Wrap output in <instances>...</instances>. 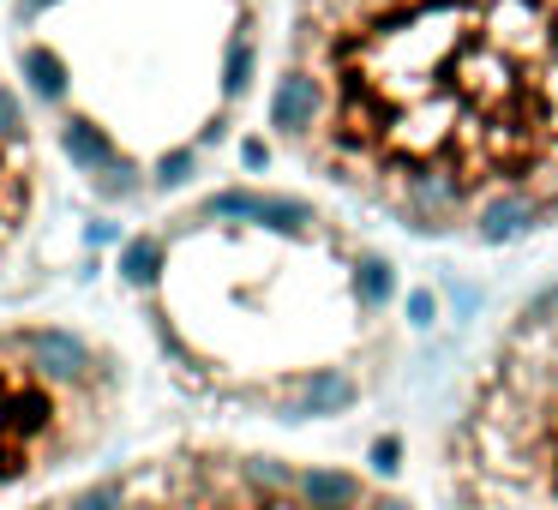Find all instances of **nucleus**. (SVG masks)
<instances>
[{"instance_id": "nucleus-8", "label": "nucleus", "mask_w": 558, "mask_h": 510, "mask_svg": "<svg viewBox=\"0 0 558 510\" xmlns=\"http://www.w3.org/2000/svg\"><path fill=\"white\" fill-rule=\"evenodd\" d=\"M294 462L282 457H241V481L253 486L258 498H294Z\"/></svg>"}, {"instance_id": "nucleus-3", "label": "nucleus", "mask_w": 558, "mask_h": 510, "mask_svg": "<svg viewBox=\"0 0 558 510\" xmlns=\"http://www.w3.org/2000/svg\"><path fill=\"white\" fill-rule=\"evenodd\" d=\"M366 498H373L366 474L337 469V462H306V469L294 474V505L301 510H361Z\"/></svg>"}, {"instance_id": "nucleus-5", "label": "nucleus", "mask_w": 558, "mask_h": 510, "mask_svg": "<svg viewBox=\"0 0 558 510\" xmlns=\"http://www.w3.org/2000/svg\"><path fill=\"white\" fill-rule=\"evenodd\" d=\"M534 222H541V205L522 198V193H505V198H493V205L481 210L474 234H481L486 246H510V241H522V234H534Z\"/></svg>"}, {"instance_id": "nucleus-11", "label": "nucleus", "mask_w": 558, "mask_h": 510, "mask_svg": "<svg viewBox=\"0 0 558 510\" xmlns=\"http://www.w3.org/2000/svg\"><path fill=\"white\" fill-rule=\"evenodd\" d=\"M438 318H445V301H438V289H409V301H402V325H409L414 337H433Z\"/></svg>"}, {"instance_id": "nucleus-2", "label": "nucleus", "mask_w": 558, "mask_h": 510, "mask_svg": "<svg viewBox=\"0 0 558 510\" xmlns=\"http://www.w3.org/2000/svg\"><path fill=\"white\" fill-rule=\"evenodd\" d=\"M361 409V378L349 366H301L289 373V385L270 397V414L289 426H306V421H337V414H354Z\"/></svg>"}, {"instance_id": "nucleus-1", "label": "nucleus", "mask_w": 558, "mask_h": 510, "mask_svg": "<svg viewBox=\"0 0 558 510\" xmlns=\"http://www.w3.org/2000/svg\"><path fill=\"white\" fill-rule=\"evenodd\" d=\"M37 198H43L37 126H31L25 97L0 78V258L31 234V222H37Z\"/></svg>"}, {"instance_id": "nucleus-15", "label": "nucleus", "mask_w": 558, "mask_h": 510, "mask_svg": "<svg viewBox=\"0 0 558 510\" xmlns=\"http://www.w3.org/2000/svg\"><path fill=\"white\" fill-rule=\"evenodd\" d=\"M553 210H558V193H553Z\"/></svg>"}, {"instance_id": "nucleus-10", "label": "nucleus", "mask_w": 558, "mask_h": 510, "mask_svg": "<svg viewBox=\"0 0 558 510\" xmlns=\"http://www.w3.org/2000/svg\"><path fill=\"white\" fill-rule=\"evenodd\" d=\"M126 474H102V481H85L73 498H61V510H126Z\"/></svg>"}, {"instance_id": "nucleus-9", "label": "nucleus", "mask_w": 558, "mask_h": 510, "mask_svg": "<svg viewBox=\"0 0 558 510\" xmlns=\"http://www.w3.org/2000/svg\"><path fill=\"white\" fill-rule=\"evenodd\" d=\"M402 469H409V438H402V433H378L373 445H366V481L397 486Z\"/></svg>"}, {"instance_id": "nucleus-4", "label": "nucleus", "mask_w": 558, "mask_h": 510, "mask_svg": "<svg viewBox=\"0 0 558 510\" xmlns=\"http://www.w3.org/2000/svg\"><path fill=\"white\" fill-rule=\"evenodd\" d=\"M318 114H325V85L313 73H301V66H289L277 78V90H270V126L282 138H306L318 126Z\"/></svg>"}, {"instance_id": "nucleus-6", "label": "nucleus", "mask_w": 558, "mask_h": 510, "mask_svg": "<svg viewBox=\"0 0 558 510\" xmlns=\"http://www.w3.org/2000/svg\"><path fill=\"white\" fill-rule=\"evenodd\" d=\"M397 289H402V282H397V265H390L385 253H361V258L349 265V294H354V306H361L366 318L385 313V306L397 301Z\"/></svg>"}, {"instance_id": "nucleus-12", "label": "nucleus", "mask_w": 558, "mask_h": 510, "mask_svg": "<svg viewBox=\"0 0 558 510\" xmlns=\"http://www.w3.org/2000/svg\"><path fill=\"white\" fill-rule=\"evenodd\" d=\"M438 301H450V313H457V325H469V318L481 313V289H474V282H462V277H450L445 289H438Z\"/></svg>"}, {"instance_id": "nucleus-7", "label": "nucleus", "mask_w": 558, "mask_h": 510, "mask_svg": "<svg viewBox=\"0 0 558 510\" xmlns=\"http://www.w3.org/2000/svg\"><path fill=\"white\" fill-rule=\"evenodd\" d=\"M162 270H169V241H162V234H133L126 253H121V277L133 282V289L157 294Z\"/></svg>"}, {"instance_id": "nucleus-13", "label": "nucleus", "mask_w": 558, "mask_h": 510, "mask_svg": "<svg viewBox=\"0 0 558 510\" xmlns=\"http://www.w3.org/2000/svg\"><path fill=\"white\" fill-rule=\"evenodd\" d=\"M361 510H421V505H414V498H402V493H373Z\"/></svg>"}, {"instance_id": "nucleus-14", "label": "nucleus", "mask_w": 558, "mask_h": 510, "mask_svg": "<svg viewBox=\"0 0 558 510\" xmlns=\"http://www.w3.org/2000/svg\"><path fill=\"white\" fill-rule=\"evenodd\" d=\"M241 162H246V169H265V162H270L265 138H246V145H241Z\"/></svg>"}]
</instances>
